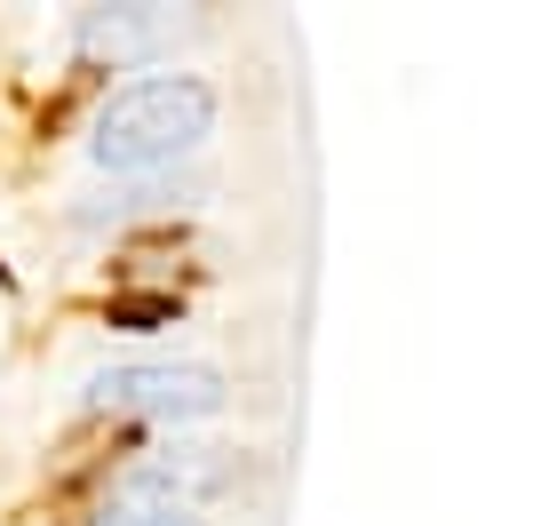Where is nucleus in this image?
<instances>
[{"label":"nucleus","instance_id":"f257e3e1","mask_svg":"<svg viewBox=\"0 0 557 526\" xmlns=\"http://www.w3.org/2000/svg\"><path fill=\"white\" fill-rule=\"evenodd\" d=\"M208 129H215L208 81H191V72H151V81L120 88L112 105L96 112L88 152H96V168H112V175H144V168L184 160Z\"/></svg>","mask_w":557,"mask_h":526},{"label":"nucleus","instance_id":"f03ea898","mask_svg":"<svg viewBox=\"0 0 557 526\" xmlns=\"http://www.w3.org/2000/svg\"><path fill=\"white\" fill-rule=\"evenodd\" d=\"M96 407H136V415H168V423H191V415H215L223 407V375L215 367H160V359H144V367H104L96 375Z\"/></svg>","mask_w":557,"mask_h":526},{"label":"nucleus","instance_id":"7ed1b4c3","mask_svg":"<svg viewBox=\"0 0 557 526\" xmlns=\"http://www.w3.org/2000/svg\"><path fill=\"white\" fill-rule=\"evenodd\" d=\"M175 33H184V16H168V9H88L81 16V48H96V57H151Z\"/></svg>","mask_w":557,"mask_h":526},{"label":"nucleus","instance_id":"20e7f679","mask_svg":"<svg viewBox=\"0 0 557 526\" xmlns=\"http://www.w3.org/2000/svg\"><path fill=\"white\" fill-rule=\"evenodd\" d=\"M160 319H175V295H120L112 304V328H160Z\"/></svg>","mask_w":557,"mask_h":526},{"label":"nucleus","instance_id":"39448f33","mask_svg":"<svg viewBox=\"0 0 557 526\" xmlns=\"http://www.w3.org/2000/svg\"><path fill=\"white\" fill-rule=\"evenodd\" d=\"M104 526H208V518H191V511H112Z\"/></svg>","mask_w":557,"mask_h":526}]
</instances>
